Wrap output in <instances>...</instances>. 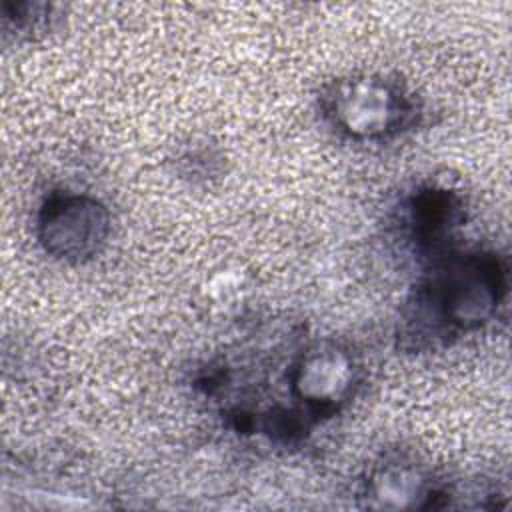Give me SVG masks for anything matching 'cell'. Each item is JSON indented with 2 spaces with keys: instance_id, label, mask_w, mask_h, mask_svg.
Masks as SVG:
<instances>
[{
  "instance_id": "obj_1",
  "label": "cell",
  "mask_w": 512,
  "mask_h": 512,
  "mask_svg": "<svg viewBox=\"0 0 512 512\" xmlns=\"http://www.w3.org/2000/svg\"><path fill=\"white\" fill-rule=\"evenodd\" d=\"M324 108L334 128L354 140H380L396 132L410 112L400 88L380 76L338 82L326 96Z\"/></svg>"
},
{
  "instance_id": "obj_4",
  "label": "cell",
  "mask_w": 512,
  "mask_h": 512,
  "mask_svg": "<svg viewBox=\"0 0 512 512\" xmlns=\"http://www.w3.org/2000/svg\"><path fill=\"white\" fill-rule=\"evenodd\" d=\"M356 382L352 356L338 346H318L296 362L292 388L300 402L316 410H334L350 396Z\"/></svg>"
},
{
  "instance_id": "obj_3",
  "label": "cell",
  "mask_w": 512,
  "mask_h": 512,
  "mask_svg": "<svg viewBox=\"0 0 512 512\" xmlns=\"http://www.w3.org/2000/svg\"><path fill=\"white\" fill-rule=\"evenodd\" d=\"M498 304V268L492 260L466 258L454 262L432 288L430 306L446 326L476 328L486 322Z\"/></svg>"
},
{
  "instance_id": "obj_5",
  "label": "cell",
  "mask_w": 512,
  "mask_h": 512,
  "mask_svg": "<svg viewBox=\"0 0 512 512\" xmlns=\"http://www.w3.org/2000/svg\"><path fill=\"white\" fill-rule=\"evenodd\" d=\"M366 494L370 506L378 508H416L430 496L428 480L408 462H386L368 480Z\"/></svg>"
},
{
  "instance_id": "obj_2",
  "label": "cell",
  "mask_w": 512,
  "mask_h": 512,
  "mask_svg": "<svg viewBox=\"0 0 512 512\" xmlns=\"http://www.w3.org/2000/svg\"><path fill=\"white\" fill-rule=\"evenodd\" d=\"M108 234L106 208L78 194H54L46 200L38 220V236L48 254L82 260L100 250Z\"/></svg>"
}]
</instances>
